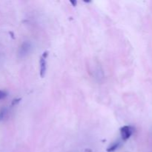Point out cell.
Returning a JSON list of instances; mask_svg holds the SVG:
<instances>
[{
    "mask_svg": "<svg viewBox=\"0 0 152 152\" xmlns=\"http://www.w3.org/2000/svg\"><path fill=\"white\" fill-rule=\"evenodd\" d=\"M133 128L131 127V126H125L123 127H122L121 129H120V134H121L122 139L125 141L129 140L132 135V134H133Z\"/></svg>",
    "mask_w": 152,
    "mask_h": 152,
    "instance_id": "1",
    "label": "cell"
},
{
    "mask_svg": "<svg viewBox=\"0 0 152 152\" xmlns=\"http://www.w3.org/2000/svg\"><path fill=\"white\" fill-rule=\"evenodd\" d=\"M31 49V46L30 42H25L22 44L21 47L19 48V56L21 57H25L26 56L28 53H30V50Z\"/></svg>",
    "mask_w": 152,
    "mask_h": 152,
    "instance_id": "2",
    "label": "cell"
},
{
    "mask_svg": "<svg viewBox=\"0 0 152 152\" xmlns=\"http://www.w3.org/2000/svg\"><path fill=\"white\" fill-rule=\"evenodd\" d=\"M45 55H48V52H45L39 60V73L42 77H44L46 73V65H47V63H46Z\"/></svg>",
    "mask_w": 152,
    "mask_h": 152,
    "instance_id": "3",
    "label": "cell"
},
{
    "mask_svg": "<svg viewBox=\"0 0 152 152\" xmlns=\"http://www.w3.org/2000/svg\"><path fill=\"white\" fill-rule=\"evenodd\" d=\"M120 142H115L114 143L111 144L108 148H107V151L108 152H114V151L120 147Z\"/></svg>",
    "mask_w": 152,
    "mask_h": 152,
    "instance_id": "4",
    "label": "cell"
},
{
    "mask_svg": "<svg viewBox=\"0 0 152 152\" xmlns=\"http://www.w3.org/2000/svg\"><path fill=\"white\" fill-rule=\"evenodd\" d=\"M6 114H7V109L6 108H2L0 111V120H2L4 118Z\"/></svg>",
    "mask_w": 152,
    "mask_h": 152,
    "instance_id": "5",
    "label": "cell"
},
{
    "mask_svg": "<svg viewBox=\"0 0 152 152\" xmlns=\"http://www.w3.org/2000/svg\"><path fill=\"white\" fill-rule=\"evenodd\" d=\"M7 96V93L4 91L0 90V99H3Z\"/></svg>",
    "mask_w": 152,
    "mask_h": 152,
    "instance_id": "6",
    "label": "cell"
},
{
    "mask_svg": "<svg viewBox=\"0 0 152 152\" xmlns=\"http://www.w3.org/2000/svg\"><path fill=\"white\" fill-rule=\"evenodd\" d=\"M71 3H72L73 4H74V6H76V4H77V1H71Z\"/></svg>",
    "mask_w": 152,
    "mask_h": 152,
    "instance_id": "7",
    "label": "cell"
}]
</instances>
